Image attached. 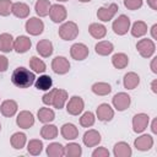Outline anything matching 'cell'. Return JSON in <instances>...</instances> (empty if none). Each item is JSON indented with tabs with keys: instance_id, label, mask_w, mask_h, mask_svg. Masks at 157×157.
<instances>
[{
	"instance_id": "cell-1",
	"label": "cell",
	"mask_w": 157,
	"mask_h": 157,
	"mask_svg": "<svg viewBox=\"0 0 157 157\" xmlns=\"http://www.w3.org/2000/svg\"><path fill=\"white\" fill-rule=\"evenodd\" d=\"M34 74L32 71H29L26 67H17L13 70L11 80L13 82V85H16L20 88H27L29 86L33 85L34 82Z\"/></svg>"
},
{
	"instance_id": "cell-2",
	"label": "cell",
	"mask_w": 157,
	"mask_h": 157,
	"mask_svg": "<svg viewBox=\"0 0 157 157\" xmlns=\"http://www.w3.org/2000/svg\"><path fill=\"white\" fill-rule=\"evenodd\" d=\"M77 34H78V27L72 21H67L63 23L59 28V36L65 40H72L77 37Z\"/></svg>"
},
{
	"instance_id": "cell-3",
	"label": "cell",
	"mask_w": 157,
	"mask_h": 157,
	"mask_svg": "<svg viewBox=\"0 0 157 157\" xmlns=\"http://www.w3.org/2000/svg\"><path fill=\"white\" fill-rule=\"evenodd\" d=\"M136 48L140 53L141 56L144 58H150L153 53H155V43L151 40V39H140L136 44Z\"/></svg>"
},
{
	"instance_id": "cell-4",
	"label": "cell",
	"mask_w": 157,
	"mask_h": 157,
	"mask_svg": "<svg viewBox=\"0 0 157 157\" xmlns=\"http://www.w3.org/2000/svg\"><path fill=\"white\" fill-rule=\"evenodd\" d=\"M129 28H130V18L125 15H120L113 22V31L119 36L125 34Z\"/></svg>"
},
{
	"instance_id": "cell-5",
	"label": "cell",
	"mask_w": 157,
	"mask_h": 157,
	"mask_svg": "<svg viewBox=\"0 0 157 157\" xmlns=\"http://www.w3.org/2000/svg\"><path fill=\"white\" fill-rule=\"evenodd\" d=\"M118 11V5L117 4H110L109 6H103V7H99L98 11H97V17L103 21V22H107L109 20H112L114 17V15L117 13Z\"/></svg>"
},
{
	"instance_id": "cell-6",
	"label": "cell",
	"mask_w": 157,
	"mask_h": 157,
	"mask_svg": "<svg viewBox=\"0 0 157 157\" xmlns=\"http://www.w3.org/2000/svg\"><path fill=\"white\" fill-rule=\"evenodd\" d=\"M52 69L55 74H59V75H63V74H66L69 70H70V63L66 58L64 56H56L53 59V63H52Z\"/></svg>"
},
{
	"instance_id": "cell-7",
	"label": "cell",
	"mask_w": 157,
	"mask_h": 157,
	"mask_svg": "<svg viewBox=\"0 0 157 157\" xmlns=\"http://www.w3.org/2000/svg\"><path fill=\"white\" fill-rule=\"evenodd\" d=\"M52 94H53V99H52V105L55 107L56 109H61L67 99V92L65 90H60V88H53L52 90Z\"/></svg>"
},
{
	"instance_id": "cell-8",
	"label": "cell",
	"mask_w": 157,
	"mask_h": 157,
	"mask_svg": "<svg viewBox=\"0 0 157 157\" xmlns=\"http://www.w3.org/2000/svg\"><path fill=\"white\" fill-rule=\"evenodd\" d=\"M44 28V23L42 20L37 18V17H31L27 22H26V31L32 34V36H38L43 32Z\"/></svg>"
},
{
	"instance_id": "cell-9",
	"label": "cell",
	"mask_w": 157,
	"mask_h": 157,
	"mask_svg": "<svg viewBox=\"0 0 157 157\" xmlns=\"http://www.w3.org/2000/svg\"><path fill=\"white\" fill-rule=\"evenodd\" d=\"M113 105L117 110H125L130 105V96L125 92H119L113 97Z\"/></svg>"
},
{
	"instance_id": "cell-10",
	"label": "cell",
	"mask_w": 157,
	"mask_h": 157,
	"mask_svg": "<svg viewBox=\"0 0 157 157\" xmlns=\"http://www.w3.org/2000/svg\"><path fill=\"white\" fill-rule=\"evenodd\" d=\"M49 16H50L53 22L59 23V22H61L66 18V9L63 5H59V4L52 5L50 11H49Z\"/></svg>"
},
{
	"instance_id": "cell-11",
	"label": "cell",
	"mask_w": 157,
	"mask_h": 157,
	"mask_svg": "<svg viewBox=\"0 0 157 157\" xmlns=\"http://www.w3.org/2000/svg\"><path fill=\"white\" fill-rule=\"evenodd\" d=\"M16 123L20 128L22 129H28L31 128L33 124H34V118H33V114L28 110H22L17 118H16Z\"/></svg>"
},
{
	"instance_id": "cell-12",
	"label": "cell",
	"mask_w": 157,
	"mask_h": 157,
	"mask_svg": "<svg viewBox=\"0 0 157 157\" xmlns=\"http://www.w3.org/2000/svg\"><path fill=\"white\" fill-rule=\"evenodd\" d=\"M148 121H150V118H148L147 114H144V113L136 114L132 118V128H134V131L135 132H142L147 128Z\"/></svg>"
},
{
	"instance_id": "cell-13",
	"label": "cell",
	"mask_w": 157,
	"mask_h": 157,
	"mask_svg": "<svg viewBox=\"0 0 157 157\" xmlns=\"http://www.w3.org/2000/svg\"><path fill=\"white\" fill-rule=\"evenodd\" d=\"M66 109H67V113H70L71 115H78L82 110H83V101L81 97H77V96H74L67 105H66Z\"/></svg>"
},
{
	"instance_id": "cell-14",
	"label": "cell",
	"mask_w": 157,
	"mask_h": 157,
	"mask_svg": "<svg viewBox=\"0 0 157 157\" xmlns=\"http://www.w3.org/2000/svg\"><path fill=\"white\" fill-rule=\"evenodd\" d=\"M70 54L75 60H83L88 55V48L82 43H75L70 49Z\"/></svg>"
},
{
	"instance_id": "cell-15",
	"label": "cell",
	"mask_w": 157,
	"mask_h": 157,
	"mask_svg": "<svg viewBox=\"0 0 157 157\" xmlns=\"http://www.w3.org/2000/svg\"><path fill=\"white\" fill-rule=\"evenodd\" d=\"M96 113H97V118L102 121H109L114 117V110L107 103H102L101 105H98Z\"/></svg>"
},
{
	"instance_id": "cell-16",
	"label": "cell",
	"mask_w": 157,
	"mask_h": 157,
	"mask_svg": "<svg viewBox=\"0 0 157 157\" xmlns=\"http://www.w3.org/2000/svg\"><path fill=\"white\" fill-rule=\"evenodd\" d=\"M31 39L26 36H20L13 40V49L17 53H26L31 48Z\"/></svg>"
},
{
	"instance_id": "cell-17",
	"label": "cell",
	"mask_w": 157,
	"mask_h": 157,
	"mask_svg": "<svg viewBox=\"0 0 157 157\" xmlns=\"http://www.w3.org/2000/svg\"><path fill=\"white\" fill-rule=\"evenodd\" d=\"M101 142V135L96 130H88L83 135V144L87 147H93Z\"/></svg>"
},
{
	"instance_id": "cell-18",
	"label": "cell",
	"mask_w": 157,
	"mask_h": 157,
	"mask_svg": "<svg viewBox=\"0 0 157 157\" xmlns=\"http://www.w3.org/2000/svg\"><path fill=\"white\" fill-rule=\"evenodd\" d=\"M135 147L140 151H147L152 147L153 145V139L150 136V135H142L140 137H137L134 142Z\"/></svg>"
},
{
	"instance_id": "cell-19",
	"label": "cell",
	"mask_w": 157,
	"mask_h": 157,
	"mask_svg": "<svg viewBox=\"0 0 157 157\" xmlns=\"http://www.w3.org/2000/svg\"><path fill=\"white\" fill-rule=\"evenodd\" d=\"M0 110H1V114L2 115H5V117H12L17 112V103L15 101H12V99H6V101H4L1 103Z\"/></svg>"
},
{
	"instance_id": "cell-20",
	"label": "cell",
	"mask_w": 157,
	"mask_h": 157,
	"mask_svg": "<svg viewBox=\"0 0 157 157\" xmlns=\"http://www.w3.org/2000/svg\"><path fill=\"white\" fill-rule=\"evenodd\" d=\"M61 135L66 140H74V139H76L78 136V130L74 124L66 123V124H64L61 126Z\"/></svg>"
},
{
	"instance_id": "cell-21",
	"label": "cell",
	"mask_w": 157,
	"mask_h": 157,
	"mask_svg": "<svg viewBox=\"0 0 157 157\" xmlns=\"http://www.w3.org/2000/svg\"><path fill=\"white\" fill-rule=\"evenodd\" d=\"M37 52H38L42 56H44V58L50 56L52 53H53V44H52V42L48 40V39H42V40H39V42L37 43Z\"/></svg>"
},
{
	"instance_id": "cell-22",
	"label": "cell",
	"mask_w": 157,
	"mask_h": 157,
	"mask_svg": "<svg viewBox=\"0 0 157 157\" xmlns=\"http://www.w3.org/2000/svg\"><path fill=\"white\" fill-rule=\"evenodd\" d=\"M11 12L20 18H25L29 15V7L28 5H26L25 2H15L12 4V10Z\"/></svg>"
},
{
	"instance_id": "cell-23",
	"label": "cell",
	"mask_w": 157,
	"mask_h": 157,
	"mask_svg": "<svg viewBox=\"0 0 157 157\" xmlns=\"http://www.w3.org/2000/svg\"><path fill=\"white\" fill-rule=\"evenodd\" d=\"M13 48V39L12 36L9 33H2L0 34V50L4 53L11 52Z\"/></svg>"
},
{
	"instance_id": "cell-24",
	"label": "cell",
	"mask_w": 157,
	"mask_h": 157,
	"mask_svg": "<svg viewBox=\"0 0 157 157\" xmlns=\"http://www.w3.org/2000/svg\"><path fill=\"white\" fill-rule=\"evenodd\" d=\"M114 156L115 157H130L131 148L126 142H118L114 146Z\"/></svg>"
},
{
	"instance_id": "cell-25",
	"label": "cell",
	"mask_w": 157,
	"mask_h": 157,
	"mask_svg": "<svg viewBox=\"0 0 157 157\" xmlns=\"http://www.w3.org/2000/svg\"><path fill=\"white\" fill-rule=\"evenodd\" d=\"M88 31H90V34L96 39L103 38L107 33V28L101 23H91L88 27Z\"/></svg>"
},
{
	"instance_id": "cell-26",
	"label": "cell",
	"mask_w": 157,
	"mask_h": 157,
	"mask_svg": "<svg viewBox=\"0 0 157 157\" xmlns=\"http://www.w3.org/2000/svg\"><path fill=\"white\" fill-rule=\"evenodd\" d=\"M140 83V77L135 72H128L124 76V86L128 90H134Z\"/></svg>"
},
{
	"instance_id": "cell-27",
	"label": "cell",
	"mask_w": 157,
	"mask_h": 157,
	"mask_svg": "<svg viewBox=\"0 0 157 157\" xmlns=\"http://www.w3.org/2000/svg\"><path fill=\"white\" fill-rule=\"evenodd\" d=\"M40 135H42V137L45 139V140H52V139L56 137V135H58V128H56L55 125H52V124H48V123H47V124L42 128Z\"/></svg>"
},
{
	"instance_id": "cell-28",
	"label": "cell",
	"mask_w": 157,
	"mask_h": 157,
	"mask_svg": "<svg viewBox=\"0 0 157 157\" xmlns=\"http://www.w3.org/2000/svg\"><path fill=\"white\" fill-rule=\"evenodd\" d=\"M52 85H53L52 77L48 75H42L36 81V88L40 91H48L49 88H52Z\"/></svg>"
},
{
	"instance_id": "cell-29",
	"label": "cell",
	"mask_w": 157,
	"mask_h": 157,
	"mask_svg": "<svg viewBox=\"0 0 157 157\" xmlns=\"http://www.w3.org/2000/svg\"><path fill=\"white\" fill-rule=\"evenodd\" d=\"M37 115H38L39 121H42V123H44V124L53 121L54 118H55V114H54V112H53L50 108H40V109L38 110Z\"/></svg>"
},
{
	"instance_id": "cell-30",
	"label": "cell",
	"mask_w": 157,
	"mask_h": 157,
	"mask_svg": "<svg viewBox=\"0 0 157 157\" xmlns=\"http://www.w3.org/2000/svg\"><path fill=\"white\" fill-rule=\"evenodd\" d=\"M81 153H82V150L78 144L71 142L64 147V155L67 157H78V156H81Z\"/></svg>"
},
{
	"instance_id": "cell-31",
	"label": "cell",
	"mask_w": 157,
	"mask_h": 157,
	"mask_svg": "<svg viewBox=\"0 0 157 157\" xmlns=\"http://www.w3.org/2000/svg\"><path fill=\"white\" fill-rule=\"evenodd\" d=\"M50 6H52V5H50L49 0H38V1L36 2L34 9H36L37 15H39V16H42V17H44V16L49 15Z\"/></svg>"
},
{
	"instance_id": "cell-32",
	"label": "cell",
	"mask_w": 157,
	"mask_h": 157,
	"mask_svg": "<svg viewBox=\"0 0 157 157\" xmlns=\"http://www.w3.org/2000/svg\"><path fill=\"white\" fill-rule=\"evenodd\" d=\"M112 64H113L114 67H117V69H124V67L129 64V58H128L124 53L114 54L113 58H112Z\"/></svg>"
},
{
	"instance_id": "cell-33",
	"label": "cell",
	"mask_w": 157,
	"mask_h": 157,
	"mask_svg": "<svg viewBox=\"0 0 157 157\" xmlns=\"http://www.w3.org/2000/svg\"><path fill=\"white\" fill-rule=\"evenodd\" d=\"M94 49H96V53L99 55H108L113 52V44L108 40H102L96 44Z\"/></svg>"
},
{
	"instance_id": "cell-34",
	"label": "cell",
	"mask_w": 157,
	"mask_h": 157,
	"mask_svg": "<svg viewBox=\"0 0 157 157\" xmlns=\"http://www.w3.org/2000/svg\"><path fill=\"white\" fill-rule=\"evenodd\" d=\"M47 153L50 157H61L64 156V146L59 142H53L47 147Z\"/></svg>"
},
{
	"instance_id": "cell-35",
	"label": "cell",
	"mask_w": 157,
	"mask_h": 157,
	"mask_svg": "<svg viewBox=\"0 0 157 157\" xmlns=\"http://www.w3.org/2000/svg\"><path fill=\"white\" fill-rule=\"evenodd\" d=\"M11 145L16 150H21L26 145V135L23 132H15L11 136Z\"/></svg>"
},
{
	"instance_id": "cell-36",
	"label": "cell",
	"mask_w": 157,
	"mask_h": 157,
	"mask_svg": "<svg viewBox=\"0 0 157 157\" xmlns=\"http://www.w3.org/2000/svg\"><path fill=\"white\" fill-rule=\"evenodd\" d=\"M110 91H112L110 85H108L105 82H96L92 86V92L98 96H105V94L110 93Z\"/></svg>"
},
{
	"instance_id": "cell-37",
	"label": "cell",
	"mask_w": 157,
	"mask_h": 157,
	"mask_svg": "<svg viewBox=\"0 0 157 157\" xmlns=\"http://www.w3.org/2000/svg\"><path fill=\"white\" fill-rule=\"evenodd\" d=\"M147 32V25L144 21H136L131 27V34L134 37H142Z\"/></svg>"
},
{
	"instance_id": "cell-38",
	"label": "cell",
	"mask_w": 157,
	"mask_h": 157,
	"mask_svg": "<svg viewBox=\"0 0 157 157\" xmlns=\"http://www.w3.org/2000/svg\"><path fill=\"white\" fill-rule=\"evenodd\" d=\"M42 148H43V144H42L40 140H37V139L31 140V141L28 142V145H27L28 152H29L31 155H33V156L39 155V153L42 152Z\"/></svg>"
},
{
	"instance_id": "cell-39",
	"label": "cell",
	"mask_w": 157,
	"mask_h": 157,
	"mask_svg": "<svg viewBox=\"0 0 157 157\" xmlns=\"http://www.w3.org/2000/svg\"><path fill=\"white\" fill-rule=\"evenodd\" d=\"M29 66L34 72H44L45 71V64L43 60H40L37 56H32L29 60Z\"/></svg>"
},
{
	"instance_id": "cell-40",
	"label": "cell",
	"mask_w": 157,
	"mask_h": 157,
	"mask_svg": "<svg viewBox=\"0 0 157 157\" xmlns=\"http://www.w3.org/2000/svg\"><path fill=\"white\" fill-rule=\"evenodd\" d=\"M80 124L85 128H90L94 124V115L92 112H86L82 114V117L80 118Z\"/></svg>"
},
{
	"instance_id": "cell-41",
	"label": "cell",
	"mask_w": 157,
	"mask_h": 157,
	"mask_svg": "<svg viewBox=\"0 0 157 157\" xmlns=\"http://www.w3.org/2000/svg\"><path fill=\"white\" fill-rule=\"evenodd\" d=\"M12 10V2L11 0H0V16H7L10 15Z\"/></svg>"
},
{
	"instance_id": "cell-42",
	"label": "cell",
	"mask_w": 157,
	"mask_h": 157,
	"mask_svg": "<svg viewBox=\"0 0 157 157\" xmlns=\"http://www.w3.org/2000/svg\"><path fill=\"white\" fill-rule=\"evenodd\" d=\"M124 5L129 10H137L142 6V0H124Z\"/></svg>"
},
{
	"instance_id": "cell-43",
	"label": "cell",
	"mask_w": 157,
	"mask_h": 157,
	"mask_svg": "<svg viewBox=\"0 0 157 157\" xmlns=\"http://www.w3.org/2000/svg\"><path fill=\"white\" fill-rule=\"evenodd\" d=\"M92 156L93 157H108L109 156V151L107 148H104V147H98V148H96L93 151Z\"/></svg>"
},
{
	"instance_id": "cell-44",
	"label": "cell",
	"mask_w": 157,
	"mask_h": 157,
	"mask_svg": "<svg viewBox=\"0 0 157 157\" xmlns=\"http://www.w3.org/2000/svg\"><path fill=\"white\" fill-rule=\"evenodd\" d=\"M7 66H9L7 58H6V56H4V55H0V72L6 71Z\"/></svg>"
},
{
	"instance_id": "cell-45",
	"label": "cell",
	"mask_w": 157,
	"mask_h": 157,
	"mask_svg": "<svg viewBox=\"0 0 157 157\" xmlns=\"http://www.w3.org/2000/svg\"><path fill=\"white\" fill-rule=\"evenodd\" d=\"M52 99H53V94H52V91L47 92L44 96H43V103L47 104V105H52Z\"/></svg>"
},
{
	"instance_id": "cell-46",
	"label": "cell",
	"mask_w": 157,
	"mask_h": 157,
	"mask_svg": "<svg viewBox=\"0 0 157 157\" xmlns=\"http://www.w3.org/2000/svg\"><path fill=\"white\" fill-rule=\"evenodd\" d=\"M147 4L151 6L152 10H157V0H147Z\"/></svg>"
},
{
	"instance_id": "cell-47",
	"label": "cell",
	"mask_w": 157,
	"mask_h": 157,
	"mask_svg": "<svg viewBox=\"0 0 157 157\" xmlns=\"http://www.w3.org/2000/svg\"><path fill=\"white\" fill-rule=\"evenodd\" d=\"M156 63H157V58H153L152 59V63H151V69H152V72H157V67H156Z\"/></svg>"
},
{
	"instance_id": "cell-48",
	"label": "cell",
	"mask_w": 157,
	"mask_h": 157,
	"mask_svg": "<svg viewBox=\"0 0 157 157\" xmlns=\"http://www.w3.org/2000/svg\"><path fill=\"white\" fill-rule=\"evenodd\" d=\"M151 33H152V37L156 39V38H157V25H153V26H152Z\"/></svg>"
},
{
	"instance_id": "cell-49",
	"label": "cell",
	"mask_w": 157,
	"mask_h": 157,
	"mask_svg": "<svg viewBox=\"0 0 157 157\" xmlns=\"http://www.w3.org/2000/svg\"><path fill=\"white\" fill-rule=\"evenodd\" d=\"M151 129H152V132H153V134H156V132H157V119H155V120H153Z\"/></svg>"
},
{
	"instance_id": "cell-50",
	"label": "cell",
	"mask_w": 157,
	"mask_h": 157,
	"mask_svg": "<svg viewBox=\"0 0 157 157\" xmlns=\"http://www.w3.org/2000/svg\"><path fill=\"white\" fill-rule=\"evenodd\" d=\"M151 87H152V91H153L155 93H157V80H153V81H152Z\"/></svg>"
},
{
	"instance_id": "cell-51",
	"label": "cell",
	"mask_w": 157,
	"mask_h": 157,
	"mask_svg": "<svg viewBox=\"0 0 157 157\" xmlns=\"http://www.w3.org/2000/svg\"><path fill=\"white\" fill-rule=\"evenodd\" d=\"M78 1H81V2H88L90 0H78Z\"/></svg>"
},
{
	"instance_id": "cell-52",
	"label": "cell",
	"mask_w": 157,
	"mask_h": 157,
	"mask_svg": "<svg viewBox=\"0 0 157 157\" xmlns=\"http://www.w3.org/2000/svg\"><path fill=\"white\" fill-rule=\"evenodd\" d=\"M58 1H69V0H58Z\"/></svg>"
},
{
	"instance_id": "cell-53",
	"label": "cell",
	"mask_w": 157,
	"mask_h": 157,
	"mask_svg": "<svg viewBox=\"0 0 157 157\" xmlns=\"http://www.w3.org/2000/svg\"><path fill=\"white\" fill-rule=\"evenodd\" d=\"M0 130H1V125H0Z\"/></svg>"
}]
</instances>
